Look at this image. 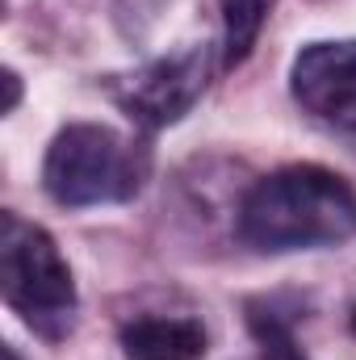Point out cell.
Segmentation results:
<instances>
[{"label": "cell", "instance_id": "277c9868", "mask_svg": "<svg viewBox=\"0 0 356 360\" xmlns=\"http://www.w3.org/2000/svg\"><path fill=\"white\" fill-rule=\"evenodd\" d=\"M210 46L193 42L177 55H164L147 68H134L126 76H105V92L113 105L143 130L177 126L180 117L201 101L210 84Z\"/></svg>", "mask_w": 356, "mask_h": 360}, {"label": "cell", "instance_id": "6da1fadb", "mask_svg": "<svg viewBox=\"0 0 356 360\" xmlns=\"http://www.w3.org/2000/svg\"><path fill=\"white\" fill-rule=\"evenodd\" d=\"M235 231L265 256L348 243L356 235V188L319 164L276 168L248 188Z\"/></svg>", "mask_w": 356, "mask_h": 360}, {"label": "cell", "instance_id": "5b68a950", "mask_svg": "<svg viewBox=\"0 0 356 360\" xmlns=\"http://www.w3.org/2000/svg\"><path fill=\"white\" fill-rule=\"evenodd\" d=\"M289 89L310 117L356 134V42L344 38L302 46L289 72Z\"/></svg>", "mask_w": 356, "mask_h": 360}, {"label": "cell", "instance_id": "3957f363", "mask_svg": "<svg viewBox=\"0 0 356 360\" xmlns=\"http://www.w3.org/2000/svg\"><path fill=\"white\" fill-rule=\"evenodd\" d=\"M0 293L8 310L51 344L76 327V281L59 243L13 210L0 218Z\"/></svg>", "mask_w": 356, "mask_h": 360}, {"label": "cell", "instance_id": "8992f818", "mask_svg": "<svg viewBox=\"0 0 356 360\" xmlns=\"http://www.w3.org/2000/svg\"><path fill=\"white\" fill-rule=\"evenodd\" d=\"M205 327L197 319L172 314H143L122 327L126 360H201L205 356Z\"/></svg>", "mask_w": 356, "mask_h": 360}, {"label": "cell", "instance_id": "7a4b0ae2", "mask_svg": "<svg viewBox=\"0 0 356 360\" xmlns=\"http://www.w3.org/2000/svg\"><path fill=\"white\" fill-rule=\"evenodd\" d=\"M147 151L109 126L72 122L63 126L42 160V188L68 210L130 201L147 180Z\"/></svg>", "mask_w": 356, "mask_h": 360}, {"label": "cell", "instance_id": "30bf717a", "mask_svg": "<svg viewBox=\"0 0 356 360\" xmlns=\"http://www.w3.org/2000/svg\"><path fill=\"white\" fill-rule=\"evenodd\" d=\"M352 331H356V310H352Z\"/></svg>", "mask_w": 356, "mask_h": 360}, {"label": "cell", "instance_id": "9c48e42d", "mask_svg": "<svg viewBox=\"0 0 356 360\" xmlns=\"http://www.w3.org/2000/svg\"><path fill=\"white\" fill-rule=\"evenodd\" d=\"M4 360H17V356H13V348H4Z\"/></svg>", "mask_w": 356, "mask_h": 360}, {"label": "cell", "instance_id": "ba28073f", "mask_svg": "<svg viewBox=\"0 0 356 360\" xmlns=\"http://www.w3.org/2000/svg\"><path fill=\"white\" fill-rule=\"evenodd\" d=\"M248 327L260 344V360H306L293 340V314L276 310V302H252L248 306Z\"/></svg>", "mask_w": 356, "mask_h": 360}, {"label": "cell", "instance_id": "52a82bcc", "mask_svg": "<svg viewBox=\"0 0 356 360\" xmlns=\"http://www.w3.org/2000/svg\"><path fill=\"white\" fill-rule=\"evenodd\" d=\"M218 13H222V68L231 72L248 63V55L256 51L272 0H218Z\"/></svg>", "mask_w": 356, "mask_h": 360}]
</instances>
